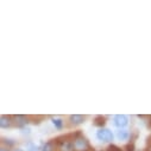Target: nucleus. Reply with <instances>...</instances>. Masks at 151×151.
<instances>
[{
	"mask_svg": "<svg viewBox=\"0 0 151 151\" xmlns=\"http://www.w3.org/2000/svg\"><path fill=\"white\" fill-rule=\"evenodd\" d=\"M74 143V150L75 151H89L91 147H89V143L86 138L83 137H78L73 140Z\"/></svg>",
	"mask_w": 151,
	"mask_h": 151,
	"instance_id": "1",
	"label": "nucleus"
},
{
	"mask_svg": "<svg viewBox=\"0 0 151 151\" xmlns=\"http://www.w3.org/2000/svg\"><path fill=\"white\" fill-rule=\"evenodd\" d=\"M129 134H130L129 131L125 130V129H120V130L117 131V137H118L119 140H125V139H127V138H129Z\"/></svg>",
	"mask_w": 151,
	"mask_h": 151,
	"instance_id": "7",
	"label": "nucleus"
},
{
	"mask_svg": "<svg viewBox=\"0 0 151 151\" xmlns=\"http://www.w3.org/2000/svg\"><path fill=\"white\" fill-rule=\"evenodd\" d=\"M108 151H123V150H122V147H119L117 145H111L108 147Z\"/></svg>",
	"mask_w": 151,
	"mask_h": 151,
	"instance_id": "13",
	"label": "nucleus"
},
{
	"mask_svg": "<svg viewBox=\"0 0 151 151\" xmlns=\"http://www.w3.org/2000/svg\"><path fill=\"white\" fill-rule=\"evenodd\" d=\"M52 124H54V126L56 129H62V126H63V122L60 118H54L52 119Z\"/></svg>",
	"mask_w": 151,
	"mask_h": 151,
	"instance_id": "11",
	"label": "nucleus"
},
{
	"mask_svg": "<svg viewBox=\"0 0 151 151\" xmlns=\"http://www.w3.org/2000/svg\"><path fill=\"white\" fill-rule=\"evenodd\" d=\"M113 133L111 130L108 129H100L98 132H96V138L101 142H112L113 140Z\"/></svg>",
	"mask_w": 151,
	"mask_h": 151,
	"instance_id": "2",
	"label": "nucleus"
},
{
	"mask_svg": "<svg viewBox=\"0 0 151 151\" xmlns=\"http://www.w3.org/2000/svg\"><path fill=\"white\" fill-rule=\"evenodd\" d=\"M85 119H86V117L80 116V114H73V116H70V117H69L70 124H71V125H74V126L82 124V123L85 122Z\"/></svg>",
	"mask_w": 151,
	"mask_h": 151,
	"instance_id": "5",
	"label": "nucleus"
},
{
	"mask_svg": "<svg viewBox=\"0 0 151 151\" xmlns=\"http://www.w3.org/2000/svg\"><path fill=\"white\" fill-rule=\"evenodd\" d=\"M42 151H55V146H54V143H51V142H48V143H45V144L42 146Z\"/></svg>",
	"mask_w": 151,
	"mask_h": 151,
	"instance_id": "9",
	"label": "nucleus"
},
{
	"mask_svg": "<svg viewBox=\"0 0 151 151\" xmlns=\"http://www.w3.org/2000/svg\"><path fill=\"white\" fill-rule=\"evenodd\" d=\"M58 150L60 151H74V143L71 140L64 138V140H62L60 143Z\"/></svg>",
	"mask_w": 151,
	"mask_h": 151,
	"instance_id": "4",
	"label": "nucleus"
},
{
	"mask_svg": "<svg viewBox=\"0 0 151 151\" xmlns=\"http://www.w3.org/2000/svg\"><path fill=\"white\" fill-rule=\"evenodd\" d=\"M147 145H149V146L151 147V136H150V137L147 138Z\"/></svg>",
	"mask_w": 151,
	"mask_h": 151,
	"instance_id": "14",
	"label": "nucleus"
},
{
	"mask_svg": "<svg viewBox=\"0 0 151 151\" xmlns=\"http://www.w3.org/2000/svg\"><path fill=\"white\" fill-rule=\"evenodd\" d=\"M0 151H10V150H9V149H6V147H4V146H3V147H1V149H0Z\"/></svg>",
	"mask_w": 151,
	"mask_h": 151,
	"instance_id": "15",
	"label": "nucleus"
},
{
	"mask_svg": "<svg viewBox=\"0 0 151 151\" xmlns=\"http://www.w3.org/2000/svg\"><path fill=\"white\" fill-rule=\"evenodd\" d=\"M12 119L11 117H7V116H1L0 118V126L3 129H7V127H11L12 126Z\"/></svg>",
	"mask_w": 151,
	"mask_h": 151,
	"instance_id": "6",
	"label": "nucleus"
},
{
	"mask_svg": "<svg viewBox=\"0 0 151 151\" xmlns=\"http://www.w3.org/2000/svg\"><path fill=\"white\" fill-rule=\"evenodd\" d=\"M14 119H16V124L18 126H25L27 124V119L23 116H17V117H14Z\"/></svg>",
	"mask_w": 151,
	"mask_h": 151,
	"instance_id": "8",
	"label": "nucleus"
},
{
	"mask_svg": "<svg viewBox=\"0 0 151 151\" xmlns=\"http://www.w3.org/2000/svg\"><path fill=\"white\" fill-rule=\"evenodd\" d=\"M113 124L119 129H123L129 124V118L125 114H117L113 117Z\"/></svg>",
	"mask_w": 151,
	"mask_h": 151,
	"instance_id": "3",
	"label": "nucleus"
},
{
	"mask_svg": "<svg viewBox=\"0 0 151 151\" xmlns=\"http://www.w3.org/2000/svg\"><path fill=\"white\" fill-rule=\"evenodd\" d=\"M27 151H38V146L30 143V144H27Z\"/></svg>",
	"mask_w": 151,
	"mask_h": 151,
	"instance_id": "12",
	"label": "nucleus"
},
{
	"mask_svg": "<svg viewBox=\"0 0 151 151\" xmlns=\"http://www.w3.org/2000/svg\"><path fill=\"white\" fill-rule=\"evenodd\" d=\"M105 123H106V122H105V118H104V117H100V116L96 117L95 120H94V125H95V126H104Z\"/></svg>",
	"mask_w": 151,
	"mask_h": 151,
	"instance_id": "10",
	"label": "nucleus"
}]
</instances>
